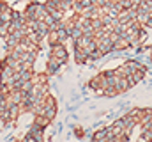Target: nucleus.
I'll return each instance as SVG.
<instances>
[{"instance_id": "f257e3e1", "label": "nucleus", "mask_w": 152, "mask_h": 142, "mask_svg": "<svg viewBox=\"0 0 152 142\" xmlns=\"http://www.w3.org/2000/svg\"><path fill=\"white\" fill-rule=\"evenodd\" d=\"M147 75V66L136 62V61H126L122 66L115 70L101 71L92 80H88V89H92L97 96L113 98L118 96L136 84H140Z\"/></svg>"}, {"instance_id": "f03ea898", "label": "nucleus", "mask_w": 152, "mask_h": 142, "mask_svg": "<svg viewBox=\"0 0 152 142\" xmlns=\"http://www.w3.org/2000/svg\"><path fill=\"white\" fill-rule=\"evenodd\" d=\"M67 59H69V53H67L66 44H51V46H50L48 62H46V73H48L50 76L55 75L62 66H66Z\"/></svg>"}, {"instance_id": "7ed1b4c3", "label": "nucleus", "mask_w": 152, "mask_h": 142, "mask_svg": "<svg viewBox=\"0 0 152 142\" xmlns=\"http://www.w3.org/2000/svg\"><path fill=\"white\" fill-rule=\"evenodd\" d=\"M151 62H152V46H151Z\"/></svg>"}]
</instances>
